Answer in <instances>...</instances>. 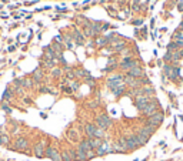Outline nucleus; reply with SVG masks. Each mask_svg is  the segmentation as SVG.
<instances>
[{
  "label": "nucleus",
  "mask_w": 183,
  "mask_h": 161,
  "mask_svg": "<svg viewBox=\"0 0 183 161\" xmlns=\"http://www.w3.org/2000/svg\"><path fill=\"white\" fill-rule=\"evenodd\" d=\"M163 117H164V114L162 113V111H156L153 116L147 117L144 126H150V127H153V129H157V127L160 126V123L163 121Z\"/></svg>",
  "instance_id": "obj_1"
},
{
  "label": "nucleus",
  "mask_w": 183,
  "mask_h": 161,
  "mask_svg": "<svg viewBox=\"0 0 183 161\" xmlns=\"http://www.w3.org/2000/svg\"><path fill=\"white\" fill-rule=\"evenodd\" d=\"M106 84H107V87H109L110 90H115V89H118V87H120V86L124 84L123 76H122V74H112L110 77L107 78Z\"/></svg>",
  "instance_id": "obj_2"
},
{
  "label": "nucleus",
  "mask_w": 183,
  "mask_h": 161,
  "mask_svg": "<svg viewBox=\"0 0 183 161\" xmlns=\"http://www.w3.org/2000/svg\"><path fill=\"white\" fill-rule=\"evenodd\" d=\"M112 123H113L112 118L109 116H106V114H100V116L96 117V127L105 130V131L112 126Z\"/></svg>",
  "instance_id": "obj_3"
},
{
  "label": "nucleus",
  "mask_w": 183,
  "mask_h": 161,
  "mask_svg": "<svg viewBox=\"0 0 183 161\" xmlns=\"http://www.w3.org/2000/svg\"><path fill=\"white\" fill-rule=\"evenodd\" d=\"M157 109H159V103H157V100H156V98L153 97V98L150 100V103H149L147 106H146V107H144L142 113H143V116L150 117V116H153V114L156 113Z\"/></svg>",
  "instance_id": "obj_4"
},
{
  "label": "nucleus",
  "mask_w": 183,
  "mask_h": 161,
  "mask_svg": "<svg viewBox=\"0 0 183 161\" xmlns=\"http://www.w3.org/2000/svg\"><path fill=\"white\" fill-rule=\"evenodd\" d=\"M136 66H139V63H137L136 60H133L132 57H124L122 61H120V64H119V69L122 71H129L130 69H133V67H136Z\"/></svg>",
  "instance_id": "obj_5"
},
{
  "label": "nucleus",
  "mask_w": 183,
  "mask_h": 161,
  "mask_svg": "<svg viewBox=\"0 0 183 161\" xmlns=\"http://www.w3.org/2000/svg\"><path fill=\"white\" fill-rule=\"evenodd\" d=\"M163 71H164V76L169 77L170 80H176V78L179 77V73H180L179 67H173V66H169V64L164 66Z\"/></svg>",
  "instance_id": "obj_6"
},
{
  "label": "nucleus",
  "mask_w": 183,
  "mask_h": 161,
  "mask_svg": "<svg viewBox=\"0 0 183 161\" xmlns=\"http://www.w3.org/2000/svg\"><path fill=\"white\" fill-rule=\"evenodd\" d=\"M45 155L47 157V158L53 160V161H63V160H62V154H60V153L54 147H47V148H46Z\"/></svg>",
  "instance_id": "obj_7"
},
{
  "label": "nucleus",
  "mask_w": 183,
  "mask_h": 161,
  "mask_svg": "<svg viewBox=\"0 0 183 161\" xmlns=\"http://www.w3.org/2000/svg\"><path fill=\"white\" fill-rule=\"evenodd\" d=\"M150 100L152 98H149V97H146V96H137L136 98H135V104H136V107L139 111H143V109L147 106V104L150 103Z\"/></svg>",
  "instance_id": "obj_8"
},
{
  "label": "nucleus",
  "mask_w": 183,
  "mask_h": 161,
  "mask_svg": "<svg viewBox=\"0 0 183 161\" xmlns=\"http://www.w3.org/2000/svg\"><path fill=\"white\" fill-rule=\"evenodd\" d=\"M33 151H34V155H36V157H39V158H42V157H45V153H46L45 141L37 143V144L34 145V148H33Z\"/></svg>",
  "instance_id": "obj_9"
},
{
  "label": "nucleus",
  "mask_w": 183,
  "mask_h": 161,
  "mask_svg": "<svg viewBox=\"0 0 183 161\" xmlns=\"http://www.w3.org/2000/svg\"><path fill=\"white\" fill-rule=\"evenodd\" d=\"M127 74L135 78H142L144 76V70L140 66H136V67H133V69H130V70L127 71Z\"/></svg>",
  "instance_id": "obj_10"
},
{
  "label": "nucleus",
  "mask_w": 183,
  "mask_h": 161,
  "mask_svg": "<svg viewBox=\"0 0 183 161\" xmlns=\"http://www.w3.org/2000/svg\"><path fill=\"white\" fill-rule=\"evenodd\" d=\"M155 130L153 127H150V126H144V127H142V129H139V131H137V134L143 135V137H146V138H150L152 135H153V133H155Z\"/></svg>",
  "instance_id": "obj_11"
},
{
  "label": "nucleus",
  "mask_w": 183,
  "mask_h": 161,
  "mask_svg": "<svg viewBox=\"0 0 183 161\" xmlns=\"http://www.w3.org/2000/svg\"><path fill=\"white\" fill-rule=\"evenodd\" d=\"M63 161H76V150H65L62 153Z\"/></svg>",
  "instance_id": "obj_12"
},
{
  "label": "nucleus",
  "mask_w": 183,
  "mask_h": 161,
  "mask_svg": "<svg viewBox=\"0 0 183 161\" xmlns=\"http://www.w3.org/2000/svg\"><path fill=\"white\" fill-rule=\"evenodd\" d=\"M66 135H67V138L70 140V141L73 143H80V133H79L77 130H74V129H70V130H67V133H66Z\"/></svg>",
  "instance_id": "obj_13"
},
{
  "label": "nucleus",
  "mask_w": 183,
  "mask_h": 161,
  "mask_svg": "<svg viewBox=\"0 0 183 161\" xmlns=\"http://www.w3.org/2000/svg\"><path fill=\"white\" fill-rule=\"evenodd\" d=\"M96 124H92V123H87L85 126V133L87 135V138H93L94 134H96Z\"/></svg>",
  "instance_id": "obj_14"
},
{
  "label": "nucleus",
  "mask_w": 183,
  "mask_h": 161,
  "mask_svg": "<svg viewBox=\"0 0 183 161\" xmlns=\"http://www.w3.org/2000/svg\"><path fill=\"white\" fill-rule=\"evenodd\" d=\"M27 147H29V143H27V140L25 137L17 138L16 143H14V150H26Z\"/></svg>",
  "instance_id": "obj_15"
},
{
  "label": "nucleus",
  "mask_w": 183,
  "mask_h": 161,
  "mask_svg": "<svg viewBox=\"0 0 183 161\" xmlns=\"http://www.w3.org/2000/svg\"><path fill=\"white\" fill-rule=\"evenodd\" d=\"M89 140V144H90V147H92V150H97L99 147H102L103 144H105V141L103 140H100V138H96V137H93V138H87Z\"/></svg>",
  "instance_id": "obj_16"
},
{
  "label": "nucleus",
  "mask_w": 183,
  "mask_h": 161,
  "mask_svg": "<svg viewBox=\"0 0 183 161\" xmlns=\"http://www.w3.org/2000/svg\"><path fill=\"white\" fill-rule=\"evenodd\" d=\"M112 47H113V50H116V52H122V50H124V47H126V43H124L123 40H118V41H115V43L112 44Z\"/></svg>",
  "instance_id": "obj_17"
},
{
  "label": "nucleus",
  "mask_w": 183,
  "mask_h": 161,
  "mask_svg": "<svg viewBox=\"0 0 183 161\" xmlns=\"http://www.w3.org/2000/svg\"><path fill=\"white\" fill-rule=\"evenodd\" d=\"M73 37H74V40L77 41L79 44H85V34H82L79 30H74V33H73Z\"/></svg>",
  "instance_id": "obj_18"
},
{
  "label": "nucleus",
  "mask_w": 183,
  "mask_h": 161,
  "mask_svg": "<svg viewBox=\"0 0 183 161\" xmlns=\"http://www.w3.org/2000/svg\"><path fill=\"white\" fill-rule=\"evenodd\" d=\"M42 78H43V71L40 70V69L33 71V81H34V83H40Z\"/></svg>",
  "instance_id": "obj_19"
},
{
  "label": "nucleus",
  "mask_w": 183,
  "mask_h": 161,
  "mask_svg": "<svg viewBox=\"0 0 183 161\" xmlns=\"http://www.w3.org/2000/svg\"><path fill=\"white\" fill-rule=\"evenodd\" d=\"M79 148L83 150V151H86V153L90 151L92 147H90V144H89V140H87V138H86V140H82V141L79 143Z\"/></svg>",
  "instance_id": "obj_20"
},
{
  "label": "nucleus",
  "mask_w": 183,
  "mask_h": 161,
  "mask_svg": "<svg viewBox=\"0 0 183 161\" xmlns=\"http://www.w3.org/2000/svg\"><path fill=\"white\" fill-rule=\"evenodd\" d=\"M76 161H87L86 160V151L80 150V148H76Z\"/></svg>",
  "instance_id": "obj_21"
},
{
  "label": "nucleus",
  "mask_w": 183,
  "mask_h": 161,
  "mask_svg": "<svg viewBox=\"0 0 183 161\" xmlns=\"http://www.w3.org/2000/svg\"><path fill=\"white\" fill-rule=\"evenodd\" d=\"M90 74H89V71L83 70V69H76L74 70V77H89Z\"/></svg>",
  "instance_id": "obj_22"
},
{
  "label": "nucleus",
  "mask_w": 183,
  "mask_h": 161,
  "mask_svg": "<svg viewBox=\"0 0 183 161\" xmlns=\"http://www.w3.org/2000/svg\"><path fill=\"white\" fill-rule=\"evenodd\" d=\"M22 87H25V89H32L33 80L32 78H22Z\"/></svg>",
  "instance_id": "obj_23"
},
{
  "label": "nucleus",
  "mask_w": 183,
  "mask_h": 161,
  "mask_svg": "<svg viewBox=\"0 0 183 161\" xmlns=\"http://www.w3.org/2000/svg\"><path fill=\"white\" fill-rule=\"evenodd\" d=\"M94 137L96 138H100V140H103V137H105V130H102V129H96V134H94Z\"/></svg>",
  "instance_id": "obj_24"
},
{
  "label": "nucleus",
  "mask_w": 183,
  "mask_h": 161,
  "mask_svg": "<svg viewBox=\"0 0 183 161\" xmlns=\"http://www.w3.org/2000/svg\"><path fill=\"white\" fill-rule=\"evenodd\" d=\"M12 94H13V91L10 90V89H6L4 93H3V98L7 101V100H10V98H12Z\"/></svg>",
  "instance_id": "obj_25"
},
{
  "label": "nucleus",
  "mask_w": 183,
  "mask_h": 161,
  "mask_svg": "<svg viewBox=\"0 0 183 161\" xmlns=\"http://www.w3.org/2000/svg\"><path fill=\"white\" fill-rule=\"evenodd\" d=\"M0 144L1 145H7L9 144V137L4 134H0Z\"/></svg>",
  "instance_id": "obj_26"
},
{
  "label": "nucleus",
  "mask_w": 183,
  "mask_h": 161,
  "mask_svg": "<svg viewBox=\"0 0 183 161\" xmlns=\"http://www.w3.org/2000/svg\"><path fill=\"white\" fill-rule=\"evenodd\" d=\"M93 157H96V151H94V150H90V151L86 153V160H90Z\"/></svg>",
  "instance_id": "obj_27"
},
{
  "label": "nucleus",
  "mask_w": 183,
  "mask_h": 161,
  "mask_svg": "<svg viewBox=\"0 0 183 161\" xmlns=\"http://www.w3.org/2000/svg\"><path fill=\"white\" fill-rule=\"evenodd\" d=\"M52 76L53 77H60V76H62V70H60V69H53Z\"/></svg>",
  "instance_id": "obj_28"
},
{
  "label": "nucleus",
  "mask_w": 183,
  "mask_h": 161,
  "mask_svg": "<svg viewBox=\"0 0 183 161\" xmlns=\"http://www.w3.org/2000/svg\"><path fill=\"white\" fill-rule=\"evenodd\" d=\"M1 109L4 110V111H6V113H9V114H10V113H12V109H10V107H9V104H7V103H3V104H1Z\"/></svg>",
  "instance_id": "obj_29"
},
{
  "label": "nucleus",
  "mask_w": 183,
  "mask_h": 161,
  "mask_svg": "<svg viewBox=\"0 0 183 161\" xmlns=\"http://www.w3.org/2000/svg\"><path fill=\"white\" fill-rule=\"evenodd\" d=\"M85 80H86V83H87V84H90V86H94V78H93V77H90V76H89V77H86Z\"/></svg>",
  "instance_id": "obj_30"
},
{
  "label": "nucleus",
  "mask_w": 183,
  "mask_h": 161,
  "mask_svg": "<svg viewBox=\"0 0 183 161\" xmlns=\"http://www.w3.org/2000/svg\"><path fill=\"white\" fill-rule=\"evenodd\" d=\"M97 44H99V46L106 44V40H105V39H99V40H97Z\"/></svg>",
  "instance_id": "obj_31"
},
{
  "label": "nucleus",
  "mask_w": 183,
  "mask_h": 161,
  "mask_svg": "<svg viewBox=\"0 0 183 161\" xmlns=\"http://www.w3.org/2000/svg\"><path fill=\"white\" fill-rule=\"evenodd\" d=\"M72 90H77L79 89V84L77 83H72V87H70Z\"/></svg>",
  "instance_id": "obj_32"
},
{
  "label": "nucleus",
  "mask_w": 183,
  "mask_h": 161,
  "mask_svg": "<svg viewBox=\"0 0 183 161\" xmlns=\"http://www.w3.org/2000/svg\"><path fill=\"white\" fill-rule=\"evenodd\" d=\"M179 10H180V12H183V1H180V3H179Z\"/></svg>",
  "instance_id": "obj_33"
},
{
  "label": "nucleus",
  "mask_w": 183,
  "mask_h": 161,
  "mask_svg": "<svg viewBox=\"0 0 183 161\" xmlns=\"http://www.w3.org/2000/svg\"><path fill=\"white\" fill-rule=\"evenodd\" d=\"M136 161H137V160H136Z\"/></svg>",
  "instance_id": "obj_34"
}]
</instances>
